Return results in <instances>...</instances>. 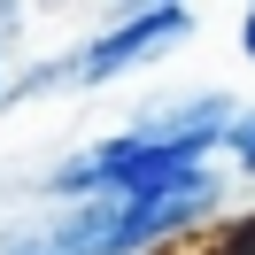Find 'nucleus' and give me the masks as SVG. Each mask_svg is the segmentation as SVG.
<instances>
[{"label": "nucleus", "instance_id": "obj_1", "mask_svg": "<svg viewBox=\"0 0 255 255\" xmlns=\"http://www.w3.org/2000/svg\"><path fill=\"white\" fill-rule=\"evenodd\" d=\"M201 201H209V178L201 170L178 178V186H155V193H101V201L78 209L70 224H54V232H39V240H8L0 255H131L155 232L186 224Z\"/></svg>", "mask_w": 255, "mask_h": 255}, {"label": "nucleus", "instance_id": "obj_4", "mask_svg": "<svg viewBox=\"0 0 255 255\" xmlns=\"http://www.w3.org/2000/svg\"><path fill=\"white\" fill-rule=\"evenodd\" d=\"M240 31H248V54H255V8H248V16H240Z\"/></svg>", "mask_w": 255, "mask_h": 255}, {"label": "nucleus", "instance_id": "obj_3", "mask_svg": "<svg viewBox=\"0 0 255 255\" xmlns=\"http://www.w3.org/2000/svg\"><path fill=\"white\" fill-rule=\"evenodd\" d=\"M224 139H232V162H240V170H255V116H240Z\"/></svg>", "mask_w": 255, "mask_h": 255}, {"label": "nucleus", "instance_id": "obj_2", "mask_svg": "<svg viewBox=\"0 0 255 255\" xmlns=\"http://www.w3.org/2000/svg\"><path fill=\"white\" fill-rule=\"evenodd\" d=\"M186 8H147V16H131V23H116L109 39H93V47L70 62V78H116V70H131V62H147V54H162L178 31H186Z\"/></svg>", "mask_w": 255, "mask_h": 255}]
</instances>
